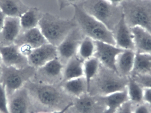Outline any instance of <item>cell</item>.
<instances>
[{
    "instance_id": "6da1fadb",
    "label": "cell",
    "mask_w": 151,
    "mask_h": 113,
    "mask_svg": "<svg viewBox=\"0 0 151 113\" xmlns=\"http://www.w3.org/2000/svg\"><path fill=\"white\" fill-rule=\"evenodd\" d=\"M24 86L28 91L35 113L62 111L70 106L75 99L61 85H49L31 80Z\"/></svg>"
},
{
    "instance_id": "7a4b0ae2",
    "label": "cell",
    "mask_w": 151,
    "mask_h": 113,
    "mask_svg": "<svg viewBox=\"0 0 151 113\" xmlns=\"http://www.w3.org/2000/svg\"><path fill=\"white\" fill-rule=\"evenodd\" d=\"M128 82V77H123L100 64L98 71L90 82L88 93L91 96H105L125 90Z\"/></svg>"
},
{
    "instance_id": "3957f363",
    "label": "cell",
    "mask_w": 151,
    "mask_h": 113,
    "mask_svg": "<svg viewBox=\"0 0 151 113\" xmlns=\"http://www.w3.org/2000/svg\"><path fill=\"white\" fill-rule=\"evenodd\" d=\"M73 18L64 19L49 12L43 13L39 22L40 28L48 43L57 47L75 27Z\"/></svg>"
},
{
    "instance_id": "277c9868",
    "label": "cell",
    "mask_w": 151,
    "mask_h": 113,
    "mask_svg": "<svg viewBox=\"0 0 151 113\" xmlns=\"http://www.w3.org/2000/svg\"><path fill=\"white\" fill-rule=\"evenodd\" d=\"M74 15L77 27L84 35L96 41L115 45L112 32L96 19L86 12L81 6L74 5Z\"/></svg>"
},
{
    "instance_id": "5b68a950",
    "label": "cell",
    "mask_w": 151,
    "mask_h": 113,
    "mask_svg": "<svg viewBox=\"0 0 151 113\" xmlns=\"http://www.w3.org/2000/svg\"><path fill=\"white\" fill-rule=\"evenodd\" d=\"M119 5L130 28L139 27L151 34V0H124Z\"/></svg>"
},
{
    "instance_id": "8992f818",
    "label": "cell",
    "mask_w": 151,
    "mask_h": 113,
    "mask_svg": "<svg viewBox=\"0 0 151 113\" xmlns=\"http://www.w3.org/2000/svg\"><path fill=\"white\" fill-rule=\"evenodd\" d=\"M80 6L112 32L123 16L120 5L113 4L106 0H87Z\"/></svg>"
},
{
    "instance_id": "52a82bcc",
    "label": "cell",
    "mask_w": 151,
    "mask_h": 113,
    "mask_svg": "<svg viewBox=\"0 0 151 113\" xmlns=\"http://www.w3.org/2000/svg\"><path fill=\"white\" fill-rule=\"evenodd\" d=\"M36 70V68L30 65L19 68L3 65L0 75V82L4 86L8 97L24 87L28 81L32 80Z\"/></svg>"
},
{
    "instance_id": "ba28073f",
    "label": "cell",
    "mask_w": 151,
    "mask_h": 113,
    "mask_svg": "<svg viewBox=\"0 0 151 113\" xmlns=\"http://www.w3.org/2000/svg\"><path fill=\"white\" fill-rule=\"evenodd\" d=\"M63 67L64 65L58 58H56L37 68L32 80L49 85H60L63 80Z\"/></svg>"
},
{
    "instance_id": "9c48e42d",
    "label": "cell",
    "mask_w": 151,
    "mask_h": 113,
    "mask_svg": "<svg viewBox=\"0 0 151 113\" xmlns=\"http://www.w3.org/2000/svg\"><path fill=\"white\" fill-rule=\"evenodd\" d=\"M106 107L103 97L93 96L87 93L75 98L66 113H104Z\"/></svg>"
},
{
    "instance_id": "30bf717a",
    "label": "cell",
    "mask_w": 151,
    "mask_h": 113,
    "mask_svg": "<svg viewBox=\"0 0 151 113\" xmlns=\"http://www.w3.org/2000/svg\"><path fill=\"white\" fill-rule=\"evenodd\" d=\"M84 37L80 29L75 27L57 47L58 58L64 65L72 58L76 55L79 45Z\"/></svg>"
},
{
    "instance_id": "8fae6325",
    "label": "cell",
    "mask_w": 151,
    "mask_h": 113,
    "mask_svg": "<svg viewBox=\"0 0 151 113\" xmlns=\"http://www.w3.org/2000/svg\"><path fill=\"white\" fill-rule=\"evenodd\" d=\"M0 58L3 65L8 67L24 68L29 65L27 57L19 50L15 43L0 44Z\"/></svg>"
},
{
    "instance_id": "7c38bea8",
    "label": "cell",
    "mask_w": 151,
    "mask_h": 113,
    "mask_svg": "<svg viewBox=\"0 0 151 113\" xmlns=\"http://www.w3.org/2000/svg\"><path fill=\"white\" fill-rule=\"evenodd\" d=\"M123 50H124L118 48L115 45L96 41V51L94 57L99 60L101 65L116 72V58L118 55Z\"/></svg>"
},
{
    "instance_id": "4fadbf2b",
    "label": "cell",
    "mask_w": 151,
    "mask_h": 113,
    "mask_svg": "<svg viewBox=\"0 0 151 113\" xmlns=\"http://www.w3.org/2000/svg\"><path fill=\"white\" fill-rule=\"evenodd\" d=\"M8 98L9 113H35L31 99L24 86Z\"/></svg>"
},
{
    "instance_id": "5bb4252c",
    "label": "cell",
    "mask_w": 151,
    "mask_h": 113,
    "mask_svg": "<svg viewBox=\"0 0 151 113\" xmlns=\"http://www.w3.org/2000/svg\"><path fill=\"white\" fill-rule=\"evenodd\" d=\"M57 58V47L49 43L34 49L27 57L29 65L36 69Z\"/></svg>"
},
{
    "instance_id": "9a60e30c",
    "label": "cell",
    "mask_w": 151,
    "mask_h": 113,
    "mask_svg": "<svg viewBox=\"0 0 151 113\" xmlns=\"http://www.w3.org/2000/svg\"><path fill=\"white\" fill-rule=\"evenodd\" d=\"M112 33L116 47L124 50H130L135 51L131 28L126 23L123 15Z\"/></svg>"
},
{
    "instance_id": "2e32d148",
    "label": "cell",
    "mask_w": 151,
    "mask_h": 113,
    "mask_svg": "<svg viewBox=\"0 0 151 113\" xmlns=\"http://www.w3.org/2000/svg\"><path fill=\"white\" fill-rule=\"evenodd\" d=\"M136 52L127 50L120 53L116 60L115 68L119 74L124 77L131 76L134 68Z\"/></svg>"
},
{
    "instance_id": "e0dca14e",
    "label": "cell",
    "mask_w": 151,
    "mask_h": 113,
    "mask_svg": "<svg viewBox=\"0 0 151 113\" xmlns=\"http://www.w3.org/2000/svg\"><path fill=\"white\" fill-rule=\"evenodd\" d=\"M22 31L19 17H6L1 33L7 44L14 43Z\"/></svg>"
},
{
    "instance_id": "ac0fdd59",
    "label": "cell",
    "mask_w": 151,
    "mask_h": 113,
    "mask_svg": "<svg viewBox=\"0 0 151 113\" xmlns=\"http://www.w3.org/2000/svg\"><path fill=\"white\" fill-rule=\"evenodd\" d=\"M47 43V42L38 27L24 31L14 42L17 45H27L33 49Z\"/></svg>"
},
{
    "instance_id": "d6986e66",
    "label": "cell",
    "mask_w": 151,
    "mask_h": 113,
    "mask_svg": "<svg viewBox=\"0 0 151 113\" xmlns=\"http://www.w3.org/2000/svg\"><path fill=\"white\" fill-rule=\"evenodd\" d=\"M135 51L137 53L151 54V34L144 28L135 27L131 28Z\"/></svg>"
},
{
    "instance_id": "ffe728a7",
    "label": "cell",
    "mask_w": 151,
    "mask_h": 113,
    "mask_svg": "<svg viewBox=\"0 0 151 113\" xmlns=\"http://www.w3.org/2000/svg\"><path fill=\"white\" fill-rule=\"evenodd\" d=\"M60 85L67 94L74 99L88 93V84L84 76L65 81Z\"/></svg>"
},
{
    "instance_id": "44dd1931",
    "label": "cell",
    "mask_w": 151,
    "mask_h": 113,
    "mask_svg": "<svg viewBox=\"0 0 151 113\" xmlns=\"http://www.w3.org/2000/svg\"><path fill=\"white\" fill-rule=\"evenodd\" d=\"M83 63L76 55L70 59L64 65L63 82L83 76Z\"/></svg>"
},
{
    "instance_id": "7402d4cb",
    "label": "cell",
    "mask_w": 151,
    "mask_h": 113,
    "mask_svg": "<svg viewBox=\"0 0 151 113\" xmlns=\"http://www.w3.org/2000/svg\"><path fill=\"white\" fill-rule=\"evenodd\" d=\"M42 15L37 7H29L19 17L22 30L27 31L38 27Z\"/></svg>"
},
{
    "instance_id": "603a6c76",
    "label": "cell",
    "mask_w": 151,
    "mask_h": 113,
    "mask_svg": "<svg viewBox=\"0 0 151 113\" xmlns=\"http://www.w3.org/2000/svg\"><path fill=\"white\" fill-rule=\"evenodd\" d=\"M103 97L106 107L104 113H115L123 104L129 101L127 89Z\"/></svg>"
},
{
    "instance_id": "cb8c5ba5",
    "label": "cell",
    "mask_w": 151,
    "mask_h": 113,
    "mask_svg": "<svg viewBox=\"0 0 151 113\" xmlns=\"http://www.w3.org/2000/svg\"><path fill=\"white\" fill-rule=\"evenodd\" d=\"M29 8L21 0H0V9L6 17H19Z\"/></svg>"
},
{
    "instance_id": "d4e9b609",
    "label": "cell",
    "mask_w": 151,
    "mask_h": 113,
    "mask_svg": "<svg viewBox=\"0 0 151 113\" xmlns=\"http://www.w3.org/2000/svg\"><path fill=\"white\" fill-rule=\"evenodd\" d=\"M135 74L151 76V54L136 52L131 76Z\"/></svg>"
},
{
    "instance_id": "484cf974",
    "label": "cell",
    "mask_w": 151,
    "mask_h": 113,
    "mask_svg": "<svg viewBox=\"0 0 151 113\" xmlns=\"http://www.w3.org/2000/svg\"><path fill=\"white\" fill-rule=\"evenodd\" d=\"M127 90L129 100L133 105L143 103L144 88L137 82L131 76L128 77Z\"/></svg>"
},
{
    "instance_id": "4316f807",
    "label": "cell",
    "mask_w": 151,
    "mask_h": 113,
    "mask_svg": "<svg viewBox=\"0 0 151 113\" xmlns=\"http://www.w3.org/2000/svg\"><path fill=\"white\" fill-rule=\"evenodd\" d=\"M96 51V41L85 36L80 43L76 56L83 61L94 56Z\"/></svg>"
},
{
    "instance_id": "83f0119b",
    "label": "cell",
    "mask_w": 151,
    "mask_h": 113,
    "mask_svg": "<svg viewBox=\"0 0 151 113\" xmlns=\"http://www.w3.org/2000/svg\"><path fill=\"white\" fill-rule=\"evenodd\" d=\"M100 65V62L95 57L83 61V76L87 81L88 89L91 81L97 73Z\"/></svg>"
},
{
    "instance_id": "f1b7e54d",
    "label": "cell",
    "mask_w": 151,
    "mask_h": 113,
    "mask_svg": "<svg viewBox=\"0 0 151 113\" xmlns=\"http://www.w3.org/2000/svg\"><path fill=\"white\" fill-rule=\"evenodd\" d=\"M0 113H9L8 98L3 84L0 82Z\"/></svg>"
},
{
    "instance_id": "f546056e",
    "label": "cell",
    "mask_w": 151,
    "mask_h": 113,
    "mask_svg": "<svg viewBox=\"0 0 151 113\" xmlns=\"http://www.w3.org/2000/svg\"><path fill=\"white\" fill-rule=\"evenodd\" d=\"M143 88H151V76L135 74L130 76Z\"/></svg>"
},
{
    "instance_id": "4dcf8cb0",
    "label": "cell",
    "mask_w": 151,
    "mask_h": 113,
    "mask_svg": "<svg viewBox=\"0 0 151 113\" xmlns=\"http://www.w3.org/2000/svg\"><path fill=\"white\" fill-rule=\"evenodd\" d=\"M59 6V10H62L68 6H80L85 2L87 0H57Z\"/></svg>"
},
{
    "instance_id": "1f68e13d",
    "label": "cell",
    "mask_w": 151,
    "mask_h": 113,
    "mask_svg": "<svg viewBox=\"0 0 151 113\" xmlns=\"http://www.w3.org/2000/svg\"><path fill=\"white\" fill-rule=\"evenodd\" d=\"M133 107V113H151V107L145 103L135 105Z\"/></svg>"
},
{
    "instance_id": "d6a6232c",
    "label": "cell",
    "mask_w": 151,
    "mask_h": 113,
    "mask_svg": "<svg viewBox=\"0 0 151 113\" xmlns=\"http://www.w3.org/2000/svg\"><path fill=\"white\" fill-rule=\"evenodd\" d=\"M133 105L129 101L123 104L115 113H133Z\"/></svg>"
},
{
    "instance_id": "836d02e7",
    "label": "cell",
    "mask_w": 151,
    "mask_h": 113,
    "mask_svg": "<svg viewBox=\"0 0 151 113\" xmlns=\"http://www.w3.org/2000/svg\"><path fill=\"white\" fill-rule=\"evenodd\" d=\"M143 103L151 107V88H144Z\"/></svg>"
},
{
    "instance_id": "e575fe53",
    "label": "cell",
    "mask_w": 151,
    "mask_h": 113,
    "mask_svg": "<svg viewBox=\"0 0 151 113\" xmlns=\"http://www.w3.org/2000/svg\"><path fill=\"white\" fill-rule=\"evenodd\" d=\"M6 17V16L4 15V13L0 9V33H1L2 28L3 26Z\"/></svg>"
},
{
    "instance_id": "d590c367",
    "label": "cell",
    "mask_w": 151,
    "mask_h": 113,
    "mask_svg": "<svg viewBox=\"0 0 151 113\" xmlns=\"http://www.w3.org/2000/svg\"><path fill=\"white\" fill-rule=\"evenodd\" d=\"M106 1H108L113 4H115V5H119L124 0H106Z\"/></svg>"
},
{
    "instance_id": "8d00e7d4",
    "label": "cell",
    "mask_w": 151,
    "mask_h": 113,
    "mask_svg": "<svg viewBox=\"0 0 151 113\" xmlns=\"http://www.w3.org/2000/svg\"><path fill=\"white\" fill-rule=\"evenodd\" d=\"M70 106L68 107L65 108V109H64V110H62V111H58V112H53L50 113H65V112H66V111H67V109H68V108H69V107H70Z\"/></svg>"
},
{
    "instance_id": "74e56055",
    "label": "cell",
    "mask_w": 151,
    "mask_h": 113,
    "mask_svg": "<svg viewBox=\"0 0 151 113\" xmlns=\"http://www.w3.org/2000/svg\"><path fill=\"white\" fill-rule=\"evenodd\" d=\"M3 63L2 62L0 58V75H1V72L2 68Z\"/></svg>"
},
{
    "instance_id": "f35d334b",
    "label": "cell",
    "mask_w": 151,
    "mask_h": 113,
    "mask_svg": "<svg viewBox=\"0 0 151 113\" xmlns=\"http://www.w3.org/2000/svg\"><path fill=\"white\" fill-rule=\"evenodd\" d=\"M37 113H48V112H38Z\"/></svg>"
},
{
    "instance_id": "ab89813d",
    "label": "cell",
    "mask_w": 151,
    "mask_h": 113,
    "mask_svg": "<svg viewBox=\"0 0 151 113\" xmlns=\"http://www.w3.org/2000/svg\"><path fill=\"white\" fill-rule=\"evenodd\" d=\"M65 113H66V112H65Z\"/></svg>"
},
{
    "instance_id": "60d3db41",
    "label": "cell",
    "mask_w": 151,
    "mask_h": 113,
    "mask_svg": "<svg viewBox=\"0 0 151 113\" xmlns=\"http://www.w3.org/2000/svg\"></svg>"
}]
</instances>
